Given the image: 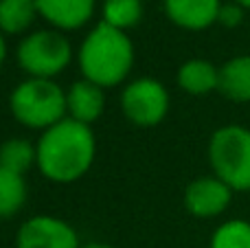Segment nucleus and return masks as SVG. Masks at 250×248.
I'll return each mask as SVG.
<instances>
[{
	"instance_id": "f257e3e1",
	"label": "nucleus",
	"mask_w": 250,
	"mask_h": 248,
	"mask_svg": "<svg viewBox=\"0 0 250 248\" xmlns=\"http://www.w3.org/2000/svg\"><path fill=\"white\" fill-rule=\"evenodd\" d=\"M38 169L51 183L70 185L88 174L95 163L97 141L90 125L66 117L42 132L35 143Z\"/></svg>"
},
{
	"instance_id": "f03ea898",
	"label": "nucleus",
	"mask_w": 250,
	"mask_h": 248,
	"mask_svg": "<svg viewBox=\"0 0 250 248\" xmlns=\"http://www.w3.org/2000/svg\"><path fill=\"white\" fill-rule=\"evenodd\" d=\"M83 79L105 88H114L127 79L134 66V44L125 31L99 22L83 38L77 51Z\"/></svg>"
},
{
	"instance_id": "7ed1b4c3",
	"label": "nucleus",
	"mask_w": 250,
	"mask_h": 248,
	"mask_svg": "<svg viewBox=\"0 0 250 248\" xmlns=\"http://www.w3.org/2000/svg\"><path fill=\"white\" fill-rule=\"evenodd\" d=\"M9 108L18 123L29 130H48L68 117L66 92L55 79L29 77L13 88Z\"/></svg>"
},
{
	"instance_id": "20e7f679",
	"label": "nucleus",
	"mask_w": 250,
	"mask_h": 248,
	"mask_svg": "<svg viewBox=\"0 0 250 248\" xmlns=\"http://www.w3.org/2000/svg\"><path fill=\"white\" fill-rule=\"evenodd\" d=\"M208 163L213 176L235 193L250 191V130L237 123L217 127L208 141Z\"/></svg>"
},
{
	"instance_id": "39448f33",
	"label": "nucleus",
	"mask_w": 250,
	"mask_h": 248,
	"mask_svg": "<svg viewBox=\"0 0 250 248\" xmlns=\"http://www.w3.org/2000/svg\"><path fill=\"white\" fill-rule=\"evenodd\" d=\"M16 55L20 68L29 77L55 79L73 60V46L62 31L42 29L24 35Z\"/></svg>"
},
{
	"instance_id": "423d86ee",
	"label": "nucleus",
	"mask_w": 250,
	"mask_h": 248,
	"mask_svg": "<svg viewBox=\"0 0 250 248\" xmlns=\"http://www.w3.org/2000/svg\"><path fill=\"white\" fill-rule=\"evenodd\" d=\"M121 108L129 123L136 127H156L169 112V92L154 77H141L123 88Z\"/></svg>"
},
{
	"instance_id": "0eeeda50",
	"label": "nucleus",
	"mask_w": 250,
	"mask_h": 248,
	"mask_svg": "<svg viewBox=\"0 0 250 248\" xmlns=\"http://www.w3.org/2000/svg\"><path fill=\"white\" fill-rule=\"evenodd\" d=\"M16 248H82V244L68 222L53 215H33L18 228Z\"/></svg>"
},
{
	"instance_id": "6e6552de",
	"label": "nucleus",
	"mask_w": 250,
	"mask_h": 248,
	"mask_svg": "<svg viewBox=\"0 0 250 248\" xmlns=\"http://www.w3.org/2000/svg\"><path fill=\"white\" fill-rule=\"evenodd\" d=\"M233 189L222 183L217 176H202L187 185L185 189V209L193 218L211 220L222 215L233 202Z\"/></svg>"
},
{
	"instance_id": "1a4fd4ad",
	"label": "nucleus",
	"mask_w": 250,
	"mask_h": 248,
	"mask_svg": "<svg viewBox=\"0 0 250 248\" xmlns=\"http://www.w3.org/2000/svg\"><path fill=\"white\" fill-rule=\"evenodd\" d=\"M40 18L55 31H77L92 20L97 0H35Z\"/></svg>"
},
{
	"instance_id": "9d476101",
	"label": "nucleus",
	"mask_w": 250,
	"mask_h": 248,
	"mask_svg": "<svg viewBox=\"0 0 250 248\" xmlns=\"http://www.w3.org/2000/svg\"><path fill=\"white\" fill-rule=\"evenodd\" d=\"M165 16L185 31H204L217 24L222 0H163Z\"/></svg>"
},
{
	"instance_id": "9b49d317",
	"label": "nucleus",
	"mask_w": 250,
	"mask_h": 248,
	"mask_svg": "<svg viewBox=\"0 0 250 248\" xmlns=\"http://www.w3.org/2000/svg\"><path fill=\"white\" fill-rule=\"evenodd\" d=\"M66 110L68 117L79 123L92 125L105 110V92L101 86L79 79L66 90Z\"/></svg>"
},
{
	"instance_id": "f8f14e48",
	"label": "nucleus",
	"mask_w": 250,
	"mask_h": 248,
	"mask_svg": "<svg viewBox=\"0 0 250 248\" xmlns=\"http://www.w3.org/2000/svg\"><path fill=\"white\" fill-rule=\"evenodd\" d=\"M178 86L182 92L193 97H204L217 92L220 88V66H215L208 60H187L185 64L178 68Z\"/></svg>"
},
{
	"instance_id": "ddd939ff",
	"label": "nucleus",
	"mask_w": 250,
	"mask_h": 248,
	"mask_svg": "<svg viewBox=\"0 0 250 248\" xmlns=\"http://www.w3.org/2000/svg\"><path fill=\"white\" fill-rule=\"evenodd\" d=\"M217 92L235 103H250V55H235L220 66Z\"/></svg>"
},
{
	"instance_id": "4468645a",
	"label": "nucleus",
	"mask_w": 250,
	"mask_h": 248,
	"mask_svg": "<svg viewBox=\"0 0 250 248\" xmlns=\"http://www.w3.org/2000/svg\"><path fill=\"white\" fill-rule=\"evenodd\" d=\"M35 0H0V31L4 35H22L38 18Z\"/></svg>"
},
{
	"instance_id": "2eb2a0df",
	"label": "nucleus",
	"mask_w": 250,
	"mask_h": 248,
	"mask_svg": "<svg viewBox=\"0 0 250 248\" xmlns=\"http://www.w3.org/2000/svg\"><path fill=\"white\" fill-rule=\"evenodd\" d=\"M33 165H38V149L26 139H7L0 145V167L2 169L24 176Z\"/></svg>"
},
{
	"instance_id": "dca6fc26",
	"label": "nucleus",
	"mask_w": 250,
	"mask_h": 248,
	"mask_svg": "<svg viewBox=\"0 0 250 248\" xmlns=\"http://www.w3.org/2000/svg\"><path fill=\"white\" fill-rule=\"evenodd\" d=\"M26 202V180L24 176L13 174L0 167V220L13 218L20 213Z\"/></svg>"
},
{
	"instance_id": "f3484780",
	"label": "nucleus",
	"mask_w": 250,
	"mask_h": 248,
	"mask_svg": "<svg viewBox=\"0 0 250 248\" xmlns=\"http://www.w3.org/2000/svg\"><path fill=\"white\" fill-rule=\"evenodd\" d=\"M104 20L105 24L125 31L136 26L143 18V2L141 0H104Z\"/></svg>"
},
{
	"instance_id": "a211bd4d",
	"label": "nucleus",
	"mask_w": 250,
	"mask_h": 248,
	"mask_svg": "<svg viewBox=\"0 0 250 248\" xmlns=\"http://www.w3.org/2000/svg\"><path fill=\"white\" fill-rule=\"evenodd\" d=\"M211 248H250V222L248 220H226L213 231Z\"/></svg>"
},
{
	"instance_id": "6ab92c4d",
	"label": "nucleus",
	"mask_w": 250,
	"mask_h": 248,
	"mask_svg": "<svg viewBox=\"0 0 250 248\" xmlns=\"http://www.w3.org/2000/svg\"><path fill=\"white\" fill-rule=\"evenodd\" d=\"M244 16H246V9L242 4L233 2H222V9H220V16H217V24L226 26V29H235L244 22Z\"/></svg>"
},
{
	"instance_id": "aec40b11",
	"label": "nucleus",
	"mask_w": 250,
	"mask_h": 248,
	"mask_svg": "<svg viewBox=\"0 0 250 248\" xmlns=\"http://www.w3.org/2000/svg\"><path fill=\"white\" fill-rule=\"evenodd\" d=\"M4 60H7V40H4V33L0 31V70L4 66Z\"/></svg>"
},
{
	"instance_id": "412c9836",
	"label": "nucleus",
	"mask_w": 250,
	"mask_h": 248,
	"mask_svg": "<svg viewBox=\"0 0 250 248\" xmlns=\"http://www.w3.org/2000/svg\"><path fill=\"white\" fill-rule=\"evenodd\" d=\"M82 248H112L110 244H101V242H90V244H82Z\"/></svg>"
},
{
	"instance_id": "4be33fe9",
	"label": "nucleus",
	"mask_w": 250,
	"mask_h": 248,
	"mask_svg": "<svg viewBox=\"0 0 250 248\" xmlns=\"http://www.w3.org/2000/svg\"><path fill=\"white\" fill-rule=\"evenodd\" d=\"M235 2H237V4H242V7L246 9V11H250V0H235Z\"/></svg>"
}]
</instances>
